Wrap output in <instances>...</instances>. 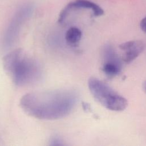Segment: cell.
Returning a JSON list of instances; mask_svg holds the SVG:
<instances>
[{
  "label": "cell",
  "mask_w": 146,
  "mask_h": 146,
  "mask_svg": "<svg viewBox=\"0 0 146 146\" xmlns=\"http://www.w3.org/2000/svg\"><path fill=\"white\" fill-rule=\"evenodd\" d=\"M78 102V95L70 89L35 91L25 94L20 106L30 116L42 120H56L69 115Z\"/></svg>",
  "instance_id": "6da1fadb"
},
{
  "label": "cell",
  "mask_w": 146,
  "mask_h": 146,
  "mask_svg": "<svg viewBox=\"0 0 146 146\" xmlns=\"http://www.w3.org/2000/svg\"><path fill=\"white\" fill-rule=\"evenodd\" d=\"M3 68L13 82L23 87L34 84L40 79L42 69L40 63L22 49H15L3 59Z\"/></svg>",
  "instance_id": "7a4b0ae2"
},
{
  "label": "cell",
  "mask_w": 146,
  "mask_h": 146,
  "mask_svg": "<svg viewBox=\"0 0 146 146\" xmlns=\"http://www.w3.org/2000/svg\"><path fill=\"white\" fill-rule=\"evenodd\" d=\"M88 86L94 98L106 108L121 111L127 107V100L100 80L90 78L88 81Z\"/></svg>",
  "instance_id": "3957f363"
},
{
  "label": "cell",
  "mask_w": 146,
  "mask_h": 146,
  "mask_svg": "<svg viewBox=\"0 0 146 146\" xmlns=\"http://www.w3.org/2000/svg\"><path fill=\"white\" fill-rule=\"evenodd\" d=\"M26 18V15L24 14L16 15L12 20L8 26L3 39V46L5 48L10 47L16 41L21 30L23 22Z\"/></svg>",
  "instance_id": "277c9868"
},
{
  "label": "cell",
  "mask_w": 146,
  "mask_h": 146,
  "mask_svg": "<svg viewBox=\"0 0 146 146\" xmlns=\"http://www.w3.org/2000/svg\"><path fill=\"white\" fill-rule=\"evenodd\" d=\"M119 48L124 52L122 55L123 60L129 63L142 52L144 48V44L140 40H130L120 44Z\"/></svg>",
  "instance_id": "5b68a950"
},
{
  "label": "cell",
  "mask_w": 146,
  "mask_h": 146,
  "mask_svg": "<svg viewBox=\"0 0 146 146\" xmlns=\"http://www.w3.org/2000/svg\"><path fill=\"white\" fill-rule=\"evenodd\" d=\"M73 8H87L92 9L95 16H100L103 14V9L96 3L88 0H76L69 3L60 12L58 22L61 23L65 19L69 11Z\"/></svg>",
  "instance_id": "8992f818"
},
{
  "label": "cell",
  "mask_w": 146,
  "mask_h": 146,
  "mask_svg": "<svg viewBox=\"0 0 146 146\" xmlns=\"http://www.w3.org/2000/svg\"><path fill=\"white\" fill-rule=\"evenodd\" d=\"M82 36V31L76 27H70L66 33L65 39L68 45L72 47L78 46Z\"/></svg>",
  "instance_id": "52a82bcc"
},
{
  "label": "cell",
  "mask_w": 146,
  "mask_h": 146,
  "mask_svg": "<svg viewBox=\"0 0 146 146\" xmlns=\"http://www.w3.org/2000/svg\"><path fill=\"white\" fill-rule=\"evenodd\" d=\"M120 70L119 65L113 61H108L104 64L103 71L109 76H113L117 75Z\"/></svg>",
  "instance_id": "ba28073f"
},
{
  "label": "cell",
  "mask_w": 146,
  "mask_h": 146,
  "mask_svg": "<svg viewBox=\"0 0 146 146\" xmlns=\"http://www.w3.org/2000/svg\"><path fill=\"white\" fill-rule=\"evenodd\" d=\"M50 145H63L62 140L59 137H53L50 140Z\"/></svg>",
  "instance_id": "9c48e42d"
},
{
  "label": "cell",
  "mask_w": 146,
  "mask_h": 146,
  "mask_svg": "<svg viewBox=\"0 0 146 146\" xmlns=\"http://www.w3.org/2000/svg\"><path fill=\"white\" fill-rule=\"evenodd\" d=\"M140 28L144 32L146 33V17L141 21Z\"/></svg>",
  "instance_id": "30bf717a"
},
{
  "label": "cell",
  "mask_w": 146,
  "mask_h": 146,
  "mask_svg": "<svg viewBox=\"0 0 146 146\" xmlns=\"http://www.w3.org/2000/svg\"><path fill=\"white\" fill-rule=\"evenodd\" d=\"M143 89H144V92H145V94H146V81L144 82V84H143Z\"/></svg>",
  "instance_id": "8fae6325"
}]
</instances>
